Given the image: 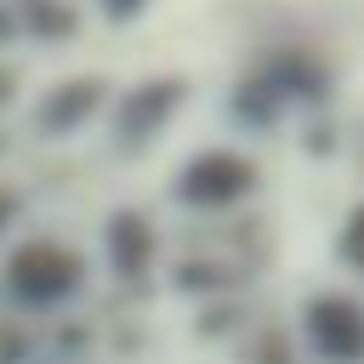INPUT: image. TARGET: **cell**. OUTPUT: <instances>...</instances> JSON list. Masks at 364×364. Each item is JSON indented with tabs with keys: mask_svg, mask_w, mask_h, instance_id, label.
Returning <instances> with one entry per match:
<instances>
[{
	"mask_svg": "<svg viewBox=\"0 0 364 364\" xmlns=\"http://www.w3.org/2000/svg\"><path fill=\"white\" fill-rule=\"evenodd\" d=\"M0 23H6V17H0ZM0 34H11V28H0Z\"/></svg>",
	"mask_w": 364,
	"mask_h": 364,
	"instance_id": "cell-9",
	"label": "cell"
},
{
	"mask_svg": "<svg viewBox=\"0 0 364 364\" xmlns=\"http://www.w3.org/2000/svg\"><path fill=\"white\" fill-rule=\"evenodd\" d=\"M256 188V165L239 154H193L188 171L176 176V193L199 210H228Z\"/></svg>",
	"mask_w": 364,
	"mask_h": 364,
	"instance_id": "cell-3",
	"label": "cell"
},
{
	"mask_svg": "<svg viewBox=\"0 0 364 364\" xmlns=\"http://www.w3.org/2000/svg\"><path fill=\"white\" fill-rule=\"evenodd\" d=\"M136 6H142V0H102V11H108V17H119V23H125Z\"/></svg>",
	"mask_w": 364,
	"mask_h": 364,
	"instance_id": "cell-8",
	"label": "cell"
},
{
	"mask_svg": "<svg viewBox=\"0 0 364 364\" xmlns=\"http://www.w3.org/2000/svg\"><path fill=\"white\" fill-rule=\"evenodd\" d=\"M301 341L324 364H358L364 358V307L341 290H324L301 307Z\"/></svg>",
	"mask_w": 364,
	"mask_h": 364,
	"instance_id": "cell-2",
	"label": "cell"
},
{
	"mask_svg": "<svg viewBox=\"0 0 364 364\" xmlns=\"http://www.w3.org/2000/svg\"><path fill=\"white\" fill-rule=\"evenodd\" d=\"M102 80H74V85H57L46 102H40V131H74L85 125L97 108H102Z\"/></svg>",
	"mask_w": 364,
	"mask_h": 364,
	"instance_id": "cell-6",
	"label": "cell"
},
{
	"mask_svg": "<svg viewBox=\"0 0 364 364\" xmlns=\"http://www.w3.org/2000/svg\"><path fill=\"white\" fill-rule=\"evenodd\" d=\"M154 250H159V233H154L136 210H119V216L108 222V262H114V273H125V279L148 273Z\"/></svg>",
	"mask_w": 364,
	"mask_h": 364,
	"instance_id": "cell-5",
	"label": "cell"
},
{
	"mask_svg": "<svg viewBox=\"0 0 364 364\" xmlns=\"http://www.w3.org/2000/svg\"><path fill=\"white\" fill-rule=\"evenodd\" d=\"M341 256H347V262L364 273V205L347 216V233H341Z\"/></svg>",
	"mask_w": 364,
	"mask_h": 364,
	"instance_id": "cell-7",
	"label": "cell"
},
{
	"mask_svg": "<svg viewBox=\"0 0 364 364\" xmlns=\"http://www.w3.org/2000/svg\"><path fill=\"white\" fill-rule=\"evenodd\" d=\"M85 284V256L57 239H28L6 256V290L23 307H57Z\"/></svg>",
	"mask_w": 364,
	"mask_h": 364,
	"instance_id": "cell-1",
	"label": "cell"
},
{
	"mask_svg": "<svg viewBox=\"0 0 364 364\" xmlns=\"http://www.w3.org/2000/svg\"><path fill=\"white\" fill-rule=\"evenodd\" d=\"M182 102V80H148V85H136L125 102H119V114H114V125H119V136L125 142H148L165 119H171V108Z\"/></svg>",
	"mask_w": 364,
	"mask_h": 364,
	"instance_id": "cell-4",
	"label": "cell"
}]
</instances>
